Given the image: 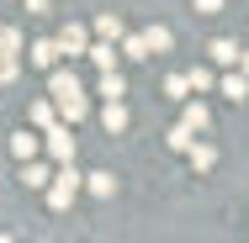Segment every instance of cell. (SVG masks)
<instances>
[{
	"label": "cell",
	"instance_id": "16",
	"mask_svg": "<svg viewBox=\"0 0 249 243\" xmlns=\"http://www.w3.org/2000/svg\"><path fill=\"white\" fill-rule=\"evenodd\" d=\"M180 122H186L191 132H207V127H212V111H207L201 100H191V96H186V116H180Z\"/></svg>",
	"mask_w": 249,
	"mask_h": 243
},
{
	"label": "cell",
	"instance_id": "4",
	"mask_svg": "<svg viewBox=\"0 0 249 243\" xmlns=\"http://www.w3.org/2000/svg\"><path fill=\"white\" fill-rule=\"evenodd\" d=\"M80 90V80H74V69H64V64H53L48 69V96L53 100H64V96H74Z\"/></svg>",
	"mask_w": 249,
	"mask_h": 243
},
{
	"label": "cell",
	"instance_id": "26",
	"mask_svg": "<svg viewBox=\"0 0 249 243\" xmlns=\"http://www.w3.org/2000/svg\"><path fill=\"white\" fill-rule=\"evenodd\" d=\"M191 11L196 16H212V11H223V0H191Z\"/></svg>",
	"mask_w": 249,
	"mask_h": 243
},
{
	"label": "cell",
	"instance_id": "9",
	"mask_svg": "<svg viewBox=\"0 0 249 243\" xmlns=\"http://www.w3.org/2000/svg\"><path fill=\"white\" fill-rule=\"evenodd\" d=\"M207 58H212L217 69H233V64H239V43H233V37H212Z\"/></svg>",
	"mask_w": 249,
	"mask_h": 243
},
{
	"label": "cell",
	"instance_id": "18",
	"mask_svg": "<svg viewBox=\"0 0 249 243\" xmlns=\"http://www.w3.org/2000/svg\"><path fill=\"white\" fill-rule=\"evenodd\" d=\"M186 85H191V90H217V74H212V69H207V64H191V69H186Z\"/></svg>",
	"mask_w": 249,
	"mask_h": 243
},
{
	"label": "cell",
	"instance_id": "5",
	"mask_svg": "<svg viewBox=\"0 0 249 243\" xmlns=\"http://www.w3.org/2000/svg\"><path fill=\"white\" fill-rule=\"evenodd\" d=\"M27 58H32V69H53L64 53H58V37H37L32 48H27Z\"/></svg>",
	"mask_w": 249,
	"mask_h": 243
},
{
	"label": "cell",
	"instance_id": "10",
	"mask_svg": "<svg viewBox=\"0 0 249 243\" xmlns=\"http://www.w3.org/2000/svg\"><path fill=\"white\" fill-rule=\"evenodd\" d=\"M96 96H101V100H122V96H127V80H122L117 69H101V80H96Z\"/></svg>",
	"mask_w": 249,
	"mask_h": 243
},
{
	"label": "cell",
	"instance_id": "7",
	"mask_svg": "<svg viewBox=\"0 0 249 243\" xmlns=\"http://www.w3.org/2000/svg\"><path fill=\"white\" fill-rule=\"evenodd\" d=\"M217 90H223L228 100H239V106H244V100H249V74H244V69H228V74L217 80Z\"/></svg>",
	"mask_w": 249,
	"mask_h": 243
},
{
	"label": "cell",
	"instance_id": "22",
	"mask_svg": "<svg viewBox=\"0 0 249 243\" xmlns=\"http://www.w3.org/2000/svg\"><path fill=\"white\" fill-rule=\"evenodd\" d=\"M122 58H154V53H149V37H143V32H133V37L122 32Z\"/></svg>",
	"mask_w": 249,
	"mask_h": 243
},
{
	"label": "cell",
	"instance_id": "17",
	"mask_svg": "<svg viewBox=\"0 0 249 243\" xmlns=\"http://www.w3.org/2000/svg\"><path fill=\"white\" fill-rule=\"evenodd\" d=\"M85 191L101 195V201H106V195H117V175H111V169H96V175H85Z\"/></svg>",
	"mask_w": 249,
	"mask_h": 243
},
{
	"label": "cell",
	"instance_id": "2",
	"mask_svg": "<svg viewBox=\"0 0 249 243\" xmlns=\"http://www.w3.org/2000/svg\"><path fill=\"white\" fill-rule=\"evenodd\" d=\"M43 148H48V159H53V164H69V159H74L69 122H53V127H43Z\"/></svg>",
	"mask_w": 249,
	"mask_h": 243
},
{
	"label": "cell",
	"instance_id": "23",
	"mask_svg": "<svg viewBox=\"0 0 249 243\" xmlns=\"http://www.w3.org/2000/svg\"><path fill=\"white\" fill-rule=\"evenodd\" d=\"M21 74V53H0V85H11Z\"/></svg>",
	"mask_w": 249,
	"mask_h": 243
},
{
	"label": "cell",
	"instance_id": "14",
	"mask_svg": "<svg viewBox=\"0 0 249 243\" xmlns=\"http://www.w3.org/2000/svg\"><path fill=\"white\" fill-rule=\"evenodd\" d=\"M122 32H127V27H122V16H117V11H101V16H96V37L122 43Z\"/></svg>",
	"mask_w": 249,
	"mask_h": 243
},
{
	"label": "cell",
	"instance_id": "3",
	"mask_svg": "<svg viewBox=\"0 0 249 243\" xmlns=\"http://www.w3.org/2000/svg\"><path fill=\"white\" fill-rule=\"evenodd\" d=\"M85 48H90V32H85L80 21H69V27L58 32V53H64V58L74 64V58H85Z\"/></svg>",
	"mask_w": 249,
	"mask_h": 243
},
{
	"label": "cell",
	"instance_id": "25",
	"mask_svg": "<svg viewBox=\"0 0 249 243\" xmlns=\"http://www.w3.org/2000/svg\"><path fill=\"white\" fill-rule=\"evenodd\" d=\"M0 53H21V32L16 27H0Z\"/></svg>",
	"mask_w": 249,
	"mask_h": 243
},
{
	"label": "cell",
	"instance_id": "8",
	"mask_svg": "<svg viewBox=\"0 0 249 243\" xmlns=\"http://www.w3.org/2000/svg\"><path fill=\"white\" fill-rule=\"evenodd\" d=\"M127 122H133V116H127V106H122V100H106V106H101V127H106L111 138H117V132H127Z\"/></svg>",
	"mask_w": 249,
	"mask_h": 243
},
{
	"label": "cell",
	"instance_id": "24",
	"mask_svg": "<svg viewBox=\"0 0 249 243\" xmlns=\"http://www.w3.org/2000/svg\"><path fill=\"white\" fill-rule=\"evenodd\" d=\"M164 96H170V100H186V96H191L186 74H164Z\"/></svg>",
	"mask_w": 249,
	"mask_h": 243
},
{
	"label": "cell",
	"instance_id": "12",
	"mask_svg": "<svg viewBox=\"0 0 249 243\" xmlns=\"http://www.w3.org/2000/svg\"><path fill=\"white\" fill-rule=\"evenodd\" d=\"M85 58H90L96 69H117V58H122V48H111V43L101 37V43H90V48H85Z\"/></svg>",
	"mask_w": 249,
	"mask_h": 243
},
{
	"label": "cell",
	"instance_id": "19",
	"mask_svg": "<svg viewBox=\"0 0 249 243\" xmlns=\"http://www.w3.org/2000/svg\"><path fill=\"white\" fill-rule=\"evenodd\" d=\"M143 37H149V53H170V48H175V32H170V27H159V21L143 27Z\"/></svg>",
	"mask_w": 249,
	"mask_h": 243
},
{
	"label": "cell",
	"instance_id": "1",
	"mask_svg": "<svg viewBox=\"0 0 249 243\" xmlns=\"http://www.w3.org/2000/svg\"><path fill=\"white\" fill-rule=\"evenodd\" d=\"M80 185H85V175L74 169V159H69V164H58V175L48 180V206H53V211H69V206H74V195H80Z\"/></svg>",
	"mask_w": 249,
	"mask_h": 243
},
{
	"label": "cell",
	"instance_id": "20",
	"mask_svg": "<svg viewBox=\"0 0 249 243\" xmlns=\"http://www.w3.org/2000/svg\"><path fill=\"white\" fill-rule=\"evenodd\" d=\"M27 116H32V127H53V122H58V106H53V100H32Z\"/></svg>",
	"mask_w": 249,
	"mask_h": 243
},
{
	"label": "cell",
	"instance_id": "28",
	"mask_svg": "<svg viewBox=\"0 0 249 243\" xmlns=\"http://www.w3.org/2000/svg\"><path fill=\"white\" fill-rule=\"evenodd\" d=\"M233 69H244V74H249V48H239V64H233Z\"/></svg>",
	"mask_w": 249,
	"mask_h": 243
},
{
	"label": "cell",
	"instance_id": "11",
	"mask_svg": "<svg viewBox=\"0 0 249 243\" xmlns=\"http://www.w3.org/2000/svg\"><path fill=\"white\" fill-rule=\"evenodd\" d=\"M186 159H191V169H196V175H207V169L217 164V148H212V143H201V138H191V148H186Z\"/></svg>",
	"mask_w": 249,
	"mask_h": 243
},
{
	"label": "cell",
	"instance_id": "27",
	"mask_svg": "<svg viewBox=\"0 0 249 243\" xmlns=\"http://www.w3.org/2000/svg\"><path fill=\"white\" fill-rule=\"evenodd\" d=\"M21 5H27V11H32V16H43V11H48L53 0H21Z\"/></svg>",
	"mask_w": 249,
	"mask_h": 243
},
{
	"label": "cell",
	"instance_id": "21",
	"mask_svg": "<svg viewBox=\"0 0 249 243\" xmlns=\"http://www.w3.org/2000/svg\"><path fill=\"white\" fill-rule=\"evenodd\" d=\"M191 138H196V132H191L186 122H175V127L164 132V148H175V153H186V148H191Z\"/></svg>",
	"mask_w": 249,
	"mask_h": 243
},
{
	"label": "cell",
	"instance_id": "6",
	"mask_svg": "<svg viewBox=\"0 0 249 243\" xmlns=\"http://www.w3.org/2000/svg\"><path fill=\"white\" fill-rule=\"evenodd\" d=\"M53 106H58V116H64V122H69V127H74V122H85V116H90V100H85V90H74V96H64V100H53Z\"/></svg>",
	"mask_w": 249,
	"mask_h": 243
},
{
	"label": "cell",
	"instance_id": "15",
	"mask_svg": "<svg viewBox=\"0 0 249 243\" xmlns=\"http://www.w3.org/2000/svg\"><path fill=\"white\" fill-rule=\"evenodd\" d=\"M37 148H43L37 132H27V127H21V132H11V153H16V159H37Z\"/></svg>",
	"mask_w": 249,
	"mask_h": 243
},
{
	"label": "cell",
	"instance_id": "13",
	"mask_svg": "<svg viewBox=\"0 0 249 243\" xmlns=\"http://www.w3.org/2000/svg\"><path fill=\"white\" fill-rule=\"evenodd\" d=\"M48 164H32V159H21V185H27V191H48Z\"/></svg>",
	"mask_w": 249,
	"mask_h": 243
}]
</instances>
